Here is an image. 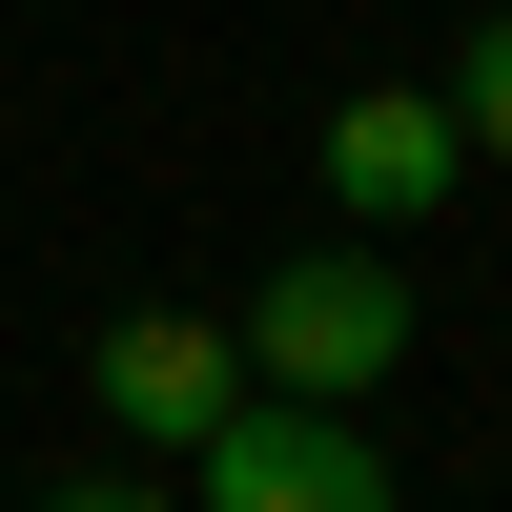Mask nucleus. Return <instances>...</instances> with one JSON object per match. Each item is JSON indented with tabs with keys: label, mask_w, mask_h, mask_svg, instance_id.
Segmentation results:
<instances>
[{
	"label": "nucleus",
	"mask_w": 512,
	"mask_h": 512,
	"mask_svg": "<svg viewBox=\"0 0 512 512\" xmlns=\"http://www.w3.org/2000/svg\"><path fill=\"white\" fill-rule=\"evenodd\" d=\"M328 205H349V226L451 205V103H431V82H369V103H328Z\"/></svg>",
	"instance_id": "4"
},
{
	"label": "nucleus",
	"mask_w": 512,
	"mask_h": 512,
	"mask_svg": "<svg viewBox=\"0 0 512 512\" xmlns=\"http://www.w3.org/2000/svg\"><path fill=\"white\" fill-rule=\"evenodd\" d=\"M185 472H205V512H390V451L349 410H308V390H246Z\"/></svg>",
	"instance_id": "2"
},
{
	"label": "nucleus",
	"mask_w": 512,
	"mask_h": 512,
	"mask_svg": "<svg viewBox=\"0 0 512 512\" xmlns=\"http://www.w3.org/2000/svg\"><path fill=\"white\" fill-rule=\"evenodd\" d=\"M82 390H103V410H123V431H144V451H205V431H226V410H246V349H226V328H205V308H123Z\"/></svg>",
	"instance_id": "3"
},
{
	"label": "nucleus",
	"mask_w": 512,
	"mask_h": 512,
	"mask_svg": "<svg viewBox=\"0 0 512 512\" xmlns=\"http://www.w3.org/2000/svg\"><path fill=\"white\" fill-rule=\"evenodd\" d=\"M246 390H308V410H349V390H390L410 369V267L390 246H287L267 287H246Z\"/></svg>",
	"instance_id": "1"
},
{
	"label": "nucleus",
	"mask_w": 512,
	"mask_h": 512,
	"mask_svg": "<svg viewBox=\"0 0 512 512\" xmlns=\"http://www.w3.org/2000/svg\"><path fill=\"white\" fill-rule=\"evenodd\" d=\"M62 512H164V492H62Z\"/></svg>",
	"instance_id": "6"
},
{
	"label": "nucleus",
	"mask_w": 512,
	"mask_h": 512,
	"mask_svg": "<svg viewBox=\"0 0 512 512\" xmlns=\"http://www.w3.org/2000/svg\"><path fill=\"white\" fill-rule=\"evenodd\" d=\"M451 144H472V164H512V0L472 21V62H451Z\"/></svg>",
	"instance_id": "5"
}]
</instances>
